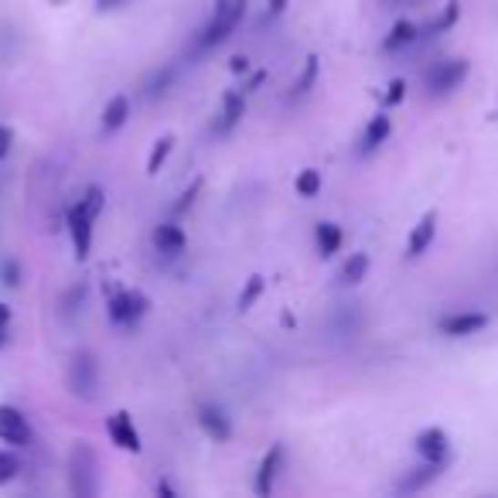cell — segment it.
Instances as JSON below:
<instances>
[{"instance_id": "6da1fadb", "label": "cell", "mask_w": 498, "mask_h": 498, "mask_svg": "<svg viewBox=\"0 0 498 498\" xmlns=\"http://www.w3.org/2000/svg\"><path fill=\"white\" fill-rule=\"evenodd\" d=\"M246 7H249V0H215V11H212V17L205 21V27L198 31L192 55L198 58V55L219 48L229 35H236V27L243 25V17H246Z\"/></svg>"}, {"instance_id": "7a4b0ae2", "label": "cell", "mask_w": 498, "mask_h": 498, "mask_svg": "<svg viewBox=\"0 0 498 498\" xmlns=\"http://www.w3.org/2000/svg\"><path fill=\"white\" fill-rule=\"evenodd\" d=\"M68 488L76 498L99 495V458L89 444H76L68 454Z\"/></svg>"}, {"instance_id": "3957f363", "label": "cell", "mask_w": 498, "mask_h": 498, "mask_svg": "<svg viewBox=\"0 0 498 498\" xmlns=\"http://www.w3.org/2000/svg\"><path fill=\"white\" fill-rule=\"evenodd\" d=\"M68 393L79 396L82 403H92L96 393H99V362L92 352H76L72 362H68Z\"/></svg>"}, {"instance_id": "277c9868", "label": "cell", "mask_w": 498, "mask_h": 498, "mask_svg": "<svg viewBox=\"0 0 498 498\" xmlns=\"http://www.w3.org/2000/svg\"><path fill=\"white\" fill-rule=\"evenodd\" d=\"M147 307H150V301H147L140 290H117V294L109 297V304H106L109 321L119 325V328H130V325H137V321L147 315Z\"/></svg>"}, {"instance_id": "5b68a950", "label": "cell", "mask_w": 498, "mask_h": 498, "mask_svg": "<svg viewBox=\"0 0 498 498\" xmlns=\"http://www.w3.org/2000/svg\"><path fill=\"white\" fill-rule=\"evenodd\" d=\"M464 79H468V62L464 58H447V62H437L427 72V89H431V96H447Z\"/></svg>"}, {"instance_id": "8992f818", "label": "cell", "mask_w": 498, "mask_h": 498, "mask_svg": "<svg viewBox=\"0 0 498 498\" xmlns=\"http://www.w3.org/2000/svg\"><path fill=\"white\" fill-rule=\"evenodd\" d=\"M0 441L11 447H27L35 444V431H31V420L21 413L17 407H0Z\"/></svg>"}, {"instance_id": "52a82bcc", "label": "cell", "mask_w": 498, "mask_h": 498, "mask_svg": "<svg viewBox=\"0 0 498 498\" xmlns=\"http://www.w3.org/2000/svg\"><path fill=\"white\" fill-rule=\"evenodd\" d=\"M92 223H96V215H92L82 202L68 209V236H72V246H76V256H79V260H86L92 249Z\"/></svg>"}, {"instance_id": "ba28073f", "label": "cell", "mask_w": 498, "mask_h": 498, "mask_svg": "<svg viewBox=\"0 0 498 498\" xmlns=\"http://www.w3.org/2000/svg\"><path fill=\"white\" fill-rule=\"evenodd\" d=\"M441 335L447 338H468V335H478V331L488 328V315L482 311H461V315H447L441 317Z\"/></svg>"}, {"instance_id": "9c48e42d", "label": "cell", "mask_w": 498, "mask_h": 498, "mask_svg": "<svg viewBox=\"0 0 498 498\" xmlns=\"http://www.w3.org/2000/svg\"><path fill=\"white\" fill-rule=\"evenodd\" d=\"M106 431H109V441H113L119 451H133V454H137V451L144 447L140 444V431L133 427V417L127 410H117L113 417L106 420Z\"/></svg>"}, {"instance_id": "30bf717a", "label": "cell", "mask_w": 498, "mask_h": 498, "mask_svg": "<svg viewBox=\"0 0 498 498\" xmlns=\"http://www.w3.org/2000/svg\"><path fill=\"white\" fill-rule=\"evenodd\" d=\"M198 423H202V431L209 433L215 444H225L233 437V420L225 417V410L215 407V403H202L198 407Z\"/></svg>"}, {"instance_id": "8fae6325", "label": "cell", "mask_w": 498, "mask_h": 498, "mask_svg": "<svg viewBox=\"0 0 498 498\" xmlns=\"http://www.w3.org/2000/svg\"><path fill=\"white\" fill-rule=\"evenodd\" d=\"M417 454L423 461H433V464H447V454H451V441L441 427H427L420 431L417 437Z\"/></svg>"}, {"instance_id": "7c38bea8", "label": "cell", "mask_w": 498, "mask_h": 498, "mask_svg": "<svg viewBox=\"0 0 498 498\" xmlns=\"http://www.w3.org/2000/svg\"><path fill=\"white\" fill-rule=\"evenodd\" d=\"M280 468H284V444H274L270 451H266V454H263L260 472H256V482H253L256 495H270V492H274Z\"/></svg>"}, {"instance_id": "4fadbf2b", "label": "cell", "mask_w": 498, "mask_h": 498, "mask_svg": "<svg viewBox=\"0 0 498 498\" xmlns=\"http://www.w3.org/2000/svg\"><path fill=\"white\" fill-rule=\"evenodd\" d=\"M441 472H444V464L423 461L420 468H413V472L403 474V482L396 485V495H417V492H423V488H431L433 482L441 478Z\"/></svg>"}, {"instance_id": "5bb4252c", "label": "cell", "mask_w": 498, "mask_h": 498, "mask_svg": "<svg viewBox=\"0 0 498 498\" xmlns=\"http://www.w3.org/2000/svg\"><path fill=\"white\" fill-rule=\"evenodd\" d=\"M433 236H437V212H427L417 225H413V233H410V243H407V256L410 260H417L423 256L427 249H431Z\"/></svg>"}, {"instance_id": "9a60e30c", "label": "cell", "mask_w": 498, "mask_h": 498, "mask_svg": "<svg viewBox=\"0 0 498 498\" xmlns=\"http://www.w3.org/2000/svg\"><path fill=\"white\" fill-rule=\"evenodd\" d=\"M246 113V92L243 89H229L223 96V119L215 123V133H229Z\"/></svg>"}, {"instance_id": "2e32d148", "label": "cell", "mask_w": 498, "mask_h": 498, "mask_svg": "<svg viewBox=\"0 0 498 498\" xmlns=\"http://www.w3.org/2000/svg\"><path fill=\"white\" fill-rule=\"evenodd\" d=\"M154 246H158L164 256H182L184 246H188V236L182 233V225L161 223L158 229H154Z\"/></svg>"}, {"instance_id": "e0dca14e", "label": "cell", "mask_w": 498, "mask_h": 498, "mask_svg": "<svg viewBox=\"0 0 498 498\" xmlns=\"http://www.w3.org/2000/svg\"><path fill=\"white\" fill-rule=\"evenodd\" d=\"M393 133V119L386 117V113H379V117L368 119L366 133H362V144H358V154H372V150H379L382 144H386V137Z\"/></svg>"}, {"instance_id": "ac0fdd59", "label": "cell", "mask_w": 498, "mask_h": 498, "mask_svg": "<svg viewBox=\"0 0 498 498\" xmlns=\"http://www.w3.org/2000/svg\"><path fill=\"white\" fill-rule=\"evenodd\" d=\"M127 119H130V96L119 92L103 106V133H117Z\"/></svg>"}, {"instance_id": "d6986e66", "label": "cell", "mask_w": 498, "mask_h": 498, "mask_svg": "<svg viewBox=\"0 0 498 498\" xmlns=\"http://www.w3.org/2000/svg\"><path fill=\"white\" fill-rule=\"evenodd\" d=\"M420 38V27L413 25V21H396L393 31L386 35V41H382V52H403L407 45H413V41Z\"/></svg>"}, {"instance_id": "ffe728a7", "label": "cell", "mask_w": 498, "mask_h": 498, "mask_svg": "<svg viewBox=\"0 0 498 498\" xmlns=\"http://www.w3.org/2000/svg\"><path fill=\"white\" fill-rule=\"evenodd\" d=\"M315 239H317V253H321L325 260L335 256V253L341 249V229L335 223H317Z\"/></svg>"}, {"instance_id": "44dd1931", "label": "cell", "mask_w": 498, "mask_h": 498, "mask_svg": "<svg viewBox=\"0 0 498 498\" xmlns=\"http://www.w3.org/2000/svg\"><path fill=\"white\" fill-rule=\"evenodd\" d=\"M368 274V256L366 253H352L348 260H345V266H341V284H362Z\"/></svg>"}, {"instance_id": "7402d4cb", "label": "cell", "mask_w": 498, "mask_h": 498, "mask_svg": "<svg viewBox=\"0 0 498 498\" xmlns=\"http://www.w3.org/2000/svg\"><path fill=\"white\" fill-rule=\"evenodd\" d=\"M315 82H317V58H315V55H307V62H304L301 76L294 79V96H297V99H301V96H307V92L315 89Z\"/></svg>"}, {"instance_id": "603a6c76", "label": "cell", "mask_w": 498, "mask_h": 498, "mask_svg": "<svg viewBox=\"0 0 498 498\" xmlns=\"http://www.w3.org/2000/svg\"><path fill=\"white\" fill-rule=\"evenodd\" d=\"M171 150H174V137H171V133H164L158 144H154V150H150V158H147V174H158L161 164L171 158Z\"/></svg>"}, {"instance_id": "cb8c5ba5", "label": "cell", "mask_w": 498, "mask_h": 498, "mask_svg": "<svg viewBox=\"0 0 498 498\" xmlns=\"http://www.w3.org/2000/svg\"><path fill=\"white\" fill-rule=\"evenodd\" d=\"M458 17H461V7L454 4V0H451L444 11H441V17L427 25V35H444V31H451V27L458 25Z\"/></svg>"}, {"instance_id": "d4e9b609", "label": "cell", "mask_w": 498, "mask_h": 498, "mask_svg": "<svg viewBox=\"0 0 498 498\" xmlns=\"http://www.w3.org/2000/svg\"><path fill=\"white\" fill-rule=\"evenodd\" d=\"M321 171H315V168H307V171H301L297 174V195L301 198H317V192H321Z\"/></svg>"}, {"instance_id": "484cf974", "label": "cell", "mask_w": 498, "mask_h": 498, "mask_svg": "<svg viewBox=\"0 0 498 498\" xmlns=\"http://www.w3.org/2000/svg\"><path fill=\"white\" fill-rule=\"evenodd\" d=\"M263 287H266V284H263V276H260V274H256V276H249V280H246V287H243V294H239V311H249L253 304L260 301Z\"/></svg>"}, {"instance_id": "4316f807", "label": "cell", "mask_w": 498, "mask_h": 498, "mask_svg": "<svg viewBox=\"0 0 498 498\" xmlns=\"http://www.w3.org/2000/svg\"><path fill=\"white\" fill-rule=\"evenodd\" d=\"M171 82H174V66H164V68H158V72H154V76H150V79H147V96H150V99H154V96H161V92L168 89Z\"/></svg>"}, {"instance_id": "83f0119b", "label": "cell", "mask_w": 498, "mask_h": 498, "mask_svg": "<svg viewBox=\"0 0 498 498\" xmlns=\"http://www.w3.org/2000/svg\"><path fill=\"white\" fill-rule=\"evenodd\" d=\"M21 474V458L14 451H0V485H7Z\"/></svg>"}, {"instance_id": "f1b7e54d", "label": "cell", "mask_w": 498, "mask_h": 498, "mask_svg": "<svg viewBox=\"0 0 498 498\" xmlns=\"http://www.w3.org/2000/svg\"><path fill=\"white\" fill-rule=\"evenodd\" d=\"M0 276H4V284H7V287H17V284H21V266H17V260L0 263Z\"/></svg>"}, {"instance_id": "f546056e", "label": "cell", "mask_w": 498, "mask_h": 498, "mask_svg": "<svg viewBox=\"0 0 498 498\" xmlns=\"http://www.w3.org/2000/svg\"><path fill=\"white\" fill-rule=\"evenodd\" d=\"M82 301H86V284H79V287H72V290L66 294V297H62V311L68 315V311H76V307H79Z\"/></svg>"}, {"instance_id": "4dcf8cb0", "label": "cell", "mask_w": 498, "mask_h": 498, "mask_svg": "<svg viewBox=\"0 0 498 498\" xmlns=\"http://www.w3.org/2000/svg\"><path fill=\"white\" fill-rule=\"evenodd\" d=\"M403 96H407V82H403V79L389 82V92H386V106L403 103Z\"/></svg>"}, {"instance_id": "1f68e13d", "label": "cell", "mask_w": 498, "mask_h": 498, "mask_svg": "<svg viewBox=\"0 0 498 498\" xmlns=\"http://www.w3.org/2000/svg\"><path fill=\"white\" fill-rule=\"evenodd\" d=\"M11 147H14V130L7 123H0V161L11 154Z\"/></svg>"}, {"instance_id": "d6a6232c", "label": "cell", "mask_w": 498, "mask_h": 498, "mask_svg": "<svg viewBox=\"0 0 498 498\" xmlns=\"http://www.w3.org/2000/svg\"><path fill=\"white\" fill-rule=\"evenodd\" d=\"M198 192H202V182H195V184H192V188H188V192H184V195H182V202H178V205H174V212H184V209H188V205H192V202H195V195H198Z\"/></svg>"}, {"instance_id": "836d02e7", "label": "cell", "mask_w": 498, "mask_h": 498, "mask_svg": "<svg viewBox=\"0 0 498 498\" xmlns=\"http://www.w3.org/2000/svg\"><path fill=\"white\" fill-rule=\"evenodd\" d=\"M96 4V11H119V7H127L130 0H92Z\"/></svg>"}, {"instance_id": "e575fe53", "label": "cell", "mask_w": 498, "mask_h": 498, "mask_svg": "<svg viewBox=\"0 0 498 498\" xmlns=\"http://www.w3.org/2000/svg\"><path fill=\"white\" fill-rule=\"evenodd\" d=\"M290 0H266V7H270V14H284L287 11Z\"/></svg>"}, {"instance_id": "d590c367", "label": "cell", "mask_w": 498, "mask_h": 498, "mask_svg": "<svg viewBox=\"0 0 498 498\" xmlns=\"http://www.w3.org/2000/svg\"><path fill=\"white\" fill-rule=\"evenodd\" d=\"M4 325H11V307H7V304H0V328H4Z\"/></svg>"}, {"instance_id": "8d00e7d4", "label": "cell", "mask_w": 498, "mask_h": 498, "mask_svg": "<svg viewBox=\"0 0 498 498\" xmlns=\"http://www.w3.org/2000/svg\"><path fill=\"white\" fill-rule=\"evenodd\" d=\"M246 58H233V72H246Z\"/></svg>"}, {"instance_id": "74e56055", "label": "cell", "mask_w": 498, "mask_h": 498, "mask_svg": "<svg viewBox=\"0 0 498 498\" xmlns=\"http://www.w3.org/2000/svg\"><path fill=\"white\" fill-rule=\"evenodd\" d=\"M263 79H266V76H263V72H256V76H253V79H249V89H246V92H253V89H256V86H260Z\"/></svg>"}, {"instance_id": "f35d334b", "label": "cell", "mask_w": 498, "mask_h": 498, "mask_svg": "<svg viewBox=\"0 0 498 498\" xmlns=\"http://www.w3.org/2000/svg\"><path fill=\"white\" fill-rule=\"evenodd\" d=\"M4 345H7V325L0 328V348H4Z\"/></svg>"}]
</instances>
